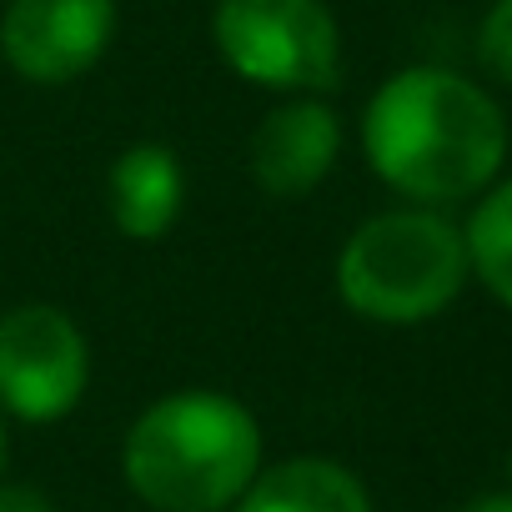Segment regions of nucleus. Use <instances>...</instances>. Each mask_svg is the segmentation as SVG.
Listing matches in <instances>:
<instances>
[{"mask_svg": "<svg viewBox=\"0 0 512 512\" xmlns=\"http://www.w3.org/2000/svg\"><path fill=\"white\" fill-rule=\"evenodd\" d=\"M362 151L407 201L452 206L497 181L507 121L477 81L442 66H407L367 101Z\"/></svg>", "mask_w": 512, "mask_h": 512, "instance_id": "nucleus-1", "label": "nucleus"}, {"mask_svg": "<svg viewBox=\"0 0 512 512\" xmlns=\"http://www.w3.org/2000/svg\"><path fill=\"white\" fill-rule=\"evenodd\" d=\"M121 472L156 512H226L262 472V427L216 387H181L131 422Z\"/></svg>", "mask_w": 512, "mask_h": 512, "instance_id": "nucleus-2", "label": "nucleus"}, {"mask_svg": "<svg viewBox=\"0 0 512 512\" xmlns=\"http://www.w3.org/2000/svg\"><path fill=\"white\" fill-rule=\"evenodd\" d=\"M467 241L437 206L367 216L337 251V297L377 327H417L442 317L467 287Z\"/></svg>", "mask_w": 512, "mask_h": 512, "instance_id": "nucleus-3", "label": "nucleus"}, {"mask_svg": "<svg viewBox=\"0 0 512 512\" xmlns=\"http://www.w3.org/2000/svg\"><path fill=\"white\" fill-rule=\"evenodd\" d=\"M221 61L262 91L317 96L342 76V31L327 0H216Z\"/></svg>", "mask_w": 512, "mask_h": 512, "instance_id": "nucleus-4", "label": "nucleus"}, {"mask_svg": "<svg viewBox=\"0 0 512 512\" xmlns=\"http://www.w3.org/2000/svg\"><path fill=\"white\" fill-rule=\"evenodd\" d=\"M91 382V347L71 312L21 302L0 317V412L46 427L81 407Z\"/></svg>", "mask_w": 512, "mask_h": 512, "instance_id": "nucleus-5", "label": "nucleus"}, {"mask_svg": "<svg viewBox=\"0 0 512 512\" xmlns=\"http://www.w3.org/2000/svg\"><path fill=\"white\" fill-rule=\"evenodd\" d=\"M116 36V0H11L0 56L21 81L66 86L86 76Z\"/></svg>", "mask_w": 512, "mask_h": 512, "instance_id": "nucleus-6", "label": "nucleus"}, {"mask_svg": "<svg viewBox=\"0 0 512 512\" xmlns=\"http://www.w3.org/2000/svg\"><path fill=\"white\" fill-rule=\"evenodd\" d=\"M337 156H342V121L317 96H292L277 111H267L246 146L251 181L277 201L312 196L332 176Z\"/></svg>", "mask_w": 512, "mask_h": 512, "instance_id": "nucleus-7", "label": "nucleus"}, {"mask_svg": "<svg viewBox=\"0 0 512 512\" xmlns=\"http://www.w3.org/2000/svg\"><path fill=\"white\" fill-rule=\"evenodd\" d=\"M106 201H111V221L121 236L131 241H161L181 206H186V171L176 161L171 146L161 141H136L111 161L106 176Z\"/></svg>", "mask_w": 512, "mask_h": 512, "instance_id": "nucleus-8", "label": "nucleus"}, {"mask_svg": "<svg viewBox=\"0 0 512 512\" xmlns=\"http://www.w3.org/2000/svg\"><path fill=\"white\" fill-rule=\"evenodd\" d=\"M231 512H372L362 477L332 457H287L262 467Z\"/></svg>", "mask_w": 512, "mask_h": 512, "instance_id": "nucleus-9", "label": "nucleus"}, {"mask_svg": "<svg viewBox=\"0 0 512 512\" xmlns=\"http://www.w3.org/2000/svg\"><path fill=\"white\" fill-rule=\"evenodd\" d=\"M462 241L477 282L512 312V176L482 191L477 211L462 226Z\"/></svg>", "mask_w": 512, "mask_h": 512, "instance_id": "nucleus-10", "label": "nucleus"}, {"mask_svg": "<svg viewBox=\"0 0 512 512\" xmlns=\"http://www.w3.org/2000/svg\"><path fill=\"white\" fill-rule=\"evenodd\" d=\"M477 56L497 81L512 86V0H492V11L482 16L477 31Z\"/></svg>", "mask_w": 512, "mask_h": 512, "instance_id": "nucleus-11", "label": "nucleus"}, {"mask_svg": "<svg viewBox=\"0 0 512 512\" xmlns=\"http://www.w3.org/2000/svg\"><path fill=\"white\" fill-rule=\"evenodd\" d=\"M0 512H56V502L26 482H0Z\"/></svg>", "mask_w": 512, "mask_h": 512, "instance_id": "nucleus-12", "label": "nucleus"}, {"mask_svg": "<svg viewBox=\"0 0 512 512\" xmlns=\"http://www.w3.org/2000/svg\"><path fill=\"white\" fill-rule=\"evenodd\" d=\"M462 512H512V492H482V497L462 502Z\"/></svg>", "mask_w": 512, "mask_h": 512, "instance_id": "nucleus-13", "label": "nucleus"}, {"mask_svg": "<svg viewBox=\"0 0 512 512\" xmlns=\"http://www.w3.org/2000/svg\"><path fill=\"white\" fill-rule=\"evenodd\" d=\"M6 457H11V432H6V412H0V472H6Z\"/></svg>", "mask_w": 512, "mask_h": 512, "instance_id": "nucleus-14", "label": "nucleus"}, {"mask_svg": "<svg viewBox=\"0 0 512 512\" xmlns=\"http://www.w3.org/2000/svg\"><path fill=\"white\" fill-rule=\"evenodd\" d=\"M507 482H512V452H507ZM507 492H512V487H507Z\"/></svg>", "mask_w": 512, "mask_h": 512, "instance_id": "nucleus-15", "label": "nucleus"}]
</instances>
